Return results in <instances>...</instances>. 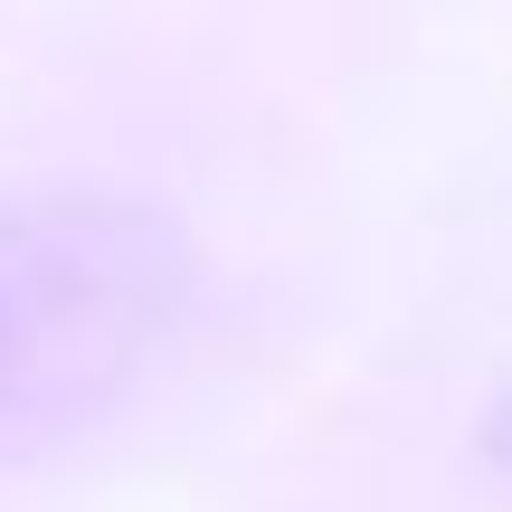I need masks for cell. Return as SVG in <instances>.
Wrapping results in <instances>:
<instances>
[{
	"label": "cell",
	"mask_w": 512,
	"mask_h": 512,
	"mask_svg": "<svg viewBox=\"0 0 512 512\" xmlns=\"http://www.w3.org/2000/svg\"><path fill=\"white\" fill-rule=\"evenodd\" d=\"M209 256L171 209L48 190L0 209V456L114 418L181 351Z\"/></svg>",
	"instance_id": "obj_1"
},
{
	"label": "cell",
	"mask_w": 512,
	"mask_h": 512,
	"mask_svg": "<svg viewBox=\"0 0 512 512\" xmlns=\"http://www.w3.org/2000/svg\"><path fill=\"white\" fill-rule=\"evenodd\" d=\"M484 456H494L503 475H512V389H503L494 408H484Z\"/></svg>",
	"instance_id": "obj_2"
}]
</instances>
